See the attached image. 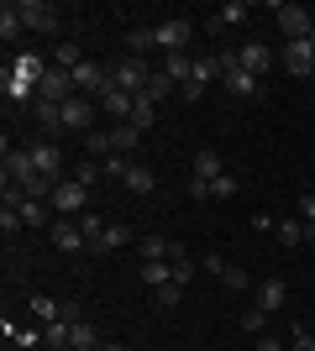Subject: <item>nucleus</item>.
Masks as SVG:
<instances>
[{
	"label": "nucleus",
	"mask_w": 315,
	"mask_h": 351,
	"mask_svg": "<svg viewBox=\"0 0 315 351\" xmlns=\"http://www.w3.org/2000/svg\"><path fill=\"white\" fill-rule=\"evenodd\" d=\"M237 69L253 73V79H263V73L273 69V53H268L263 43H242V47H237Z\"/></svg>",
	"instance_id": "obj_7"
},
{
	"label": "nucleus",
	"mask_w": 315,
	"mask_h": 351,
	"mask_svg": "<svg viewBox=\"0 0 315 351\" xmlns=\"http://www.w3.org/2000/svg\"><path fill=\"white\" fill-rule=\"evenodd\" d=\"M247 16H253V5H247V0H226L221 11H215V21H221V27H242Z\"/></svg>",
	"instance_id": "obj_28"
},
{
	"label": "nucleus",
	"mask_w": 315,
	"mask_h": 351,
	"mask_svg": "<svg viewBox=\"0 0 315 351\" xmlns=\"http://www.w3.org/2000/svg\"><path fill=\"white\" fill-rule=\"evenodd\" d=\"M263 320H268V309H247V315H242V330H253V336H257Z\"/></svg>",
	"instance_id": "obj_45"
},
{
	"label": "nucleus",
	"mask_w": 315,
	"mask_h": 351,
	"mask_svg": "<svg viewBox=\"0 0 315 351\" xmlns=\"http://www.w3.org/2000/svg\"><path fill=\"white\" fill-rule=\"evenodd\" d=\"M53 63H58V69H69V73H74L79 63H84V53H79V43H58V47H53Z\"/></svg>",
	"instance_id": "obj_32"
},
{
	"label": "nucleus",
	"mask_w": 315,
	"mask_h": 351,
	"mask_svg": "<svg viewBox=\"0 0 315 351\" xmlns=\"http://www.w3.org/2000/svg\"><path fill=\"white\" fill-rule=\"evenodd\" d=\"M279 63H284L294 79H310V73H315V47H310V43H284Z\"/></svg>",
	"instance_id": "obj_6"
},
{
	"label": "nucleus",
	"mask_w": 315,
	"mask_h": 351,
	"mask_svg": "<svg viewBox=\"0 0 315 351\" xmlns=\"http://www.w3.org/2000/svg\"><path fill=\"white\" fill-rule=\"evenodd\" d=\"M21 32H27V27H21V16H16V5L5 0V5H0V37H5V43H16Z\"/></svg>",
	"instance_id": "obj_31"
},
{
	"label": "nucleus",
	"mask_w": 315,
	"mask_h": 351,
	"mask_svg": "<svg viewBox=\"0 0 315 351\" xmlns=\"http://www.w3.org/2000/svg\"><path fill=\"white\" fill-rule=\"evenodd\" d=\"M53 247L58 252H79V247H90V241H84V231H79V220H53Z\"/></svg>",
	"instance_id": "obj_16"
},
{
	"label": "nucleus",
	"mask_w": 315,
	"mask_h": 351,
	"mask_svg": "<svg viewBox=\"0 0 315 351\" xmlns=\"http://www.w3.org/2000/svg\"><path fill=\"white\" fill-rule=\"evenodd\" d=\"M273 236H279L284 247H300V241H305V220H279V226H273Z\"/></svg>",
	"instance_id": "obj_34"
},
{
	"label": "nucleus",
	"mask_w": 315,
	"mask_h": 351,
	"mask_svg": "<svg viewBox=\"0 0 315 351\" xmlns=\"http://www.w3.org/2000/svg\"><path fill=\"white\" fill-rule=\"evenodd\" d=\"M69 351H100V346H95V325L90 320H74V346H69Z\"/></svg>",
	"instance_id": "obj_35"
},
{
	"label": "nucleus",
	"mask_w": 315,
	"mask_h": 351,
	"mask_svg": "<svg viewBox=\"0 0 315 351\" xmlns=\"http://www.w3.org/2000/svg\"><path fill=\"white\" fill-rule=\"evenodd\" d=\"M0 89H5V100H32V89H37V84H27V79H16V73L5 69V73H0ZM32 105H37V100H32Z\"/></svg>",
	"instance_id": "obj_29"
},
{
	"label": "nucleus",
	"mask_w": 315,
	"mask_h": 351,
	"mask_svg": "<svg viewBox=\"0 0 315 351\" xmlns=\"http://www.w3.org/2000/svg\"><path fill=\"white\" fill-rule=\"evenodd\" d=\"M284 299H289V289H284V278H263L257 283V309H284Z\"/></svg>",
	"instance_id": "obj_18"
},
{
	"label": "nucleus",
	"mask_w": 315,
	"mask_h": 351,
	"mask_svg": "<svg viewBox=\"0 0 315 351\" xmlns=\"http://www.w3.org/2000/svg\"><path fill=\"white\" fill-rule=\"evenodd\" d=\"M152 121H158V100H148V95H137V105H132V126H137V132H148Z\"/></svg>",
	"instance_id": "obj_30"
},
{
	"label": "nucleus",
	"mask_w": 315,
	"mask_h": 351,
	"mask_svg": "<svg viewBox=\"0 0 315 351\" xmlns=\"http://www.w3.org/2000/svg\"><path fill=\"white\" fill-rule=\"evenodd\" d=\"M16 16H21V27H32V32H58L63 27L58 5H47V0H16Z\"/></svg>",
	"instance_id": "obj_3"
},
{
	"label": "nucleus",
	"mask_w": 315,
	"mask_h": 351,
	"mask_svg": "<svg viewBox=\"0 0 315 351\" xmlns=\"http://www.w3.org/2000/svg\"><path fill=\"white\" fill-rule=\"evenodd\" d=\"M100 173H105V178H121V184H126V173H132V158H121V152H110V158L100 162Z\"/></svg>",
	"instance_id": "obj_37"
},
{
	"label": "nucleus",
	"mask_w": 315,
	"mask_h": 351,
	"mask_svg": "<svg viewBox=\"0 0 315 351\" xmlns=\"http://www.w3.org/2000/svg\"><path fill=\"white\" fill-rule=\"evenodd\" d=\"M95 126V100L74 95V100H63V132H90Z\"/></svg>",
	"instance_id": "obj_8"
},
{
	"label": "nucleus",
	"mask_w": 315,
	"mask_h": 351,
	"mask_svg": "<svg viewBox=\"0 0 315 351\" xmlns=\"http://www.w3.org/2000/svg\"><path fill=\"white\" fill-rule=\"evenodd\" d=\"M84 205H90V189H84V184H79V178H58V184H53V210H58V215H84Z\"/></svg>",
	"instance_id": "obj_4"
},
{
	"label": "nucleus",
	"mask_w": 315,
	"mask_h": 351,
	"mask_svg": "<svg viewBox=\"0 0 315 351\" xmlns=\"http://www.w3.org/2000/svg\"><path fill=\"white\" fill-rule=\"evenodd\" d=\"M137 278L148 283V289H163V283H174V267H168V263H142V267H137Z\"/></svg>",
	"instance_id": "obj_26"
},
{
	"label": "nucleus",
	"mask_w": 315,
	"mask_h": 351,
	"mask_svg": "<svg viewBox=\"0 0 315 351\" xmlns=\"http://www.w3.org/2000/svg\"><path fill=\"white\" fill-rule=\"evenodd\" d=\"M74 178L84 184V189H95V178H100V162H95V158H90V162H79V173H74Z\"/></svg>",
	"instance_id": "obj_44"
},
{
	"label": "nucleus",
	"mask_w": 315,
	"mask_h": 351,
	"mask_svg": "<svg viewBox=\"0 0 315 351\" xmlns=\"http://www.w3.org/2000/svg\"><path fill=\"white\" fill-rule=\"evenodd\" d=\"M189 199H210V184H205V178H189Z\"/></svg>",
	"instance_id": "obj_49"
},
{
	"label": "nucleus",
	"mask_w": 315,
	"mask_h": 351,
	"mask_svg": "<svg viewBox=\"0 0 315 351\" xmlns=\"http://www.w3.org/2000/svg\"><path fill=\"white\" fill-rule=\"evenodd\" d=\"M110 142H116V152H121V158H132V152H137V142H142V132H137L132 121H116V132H110Z\"/></svg>",
	"instance_id": "obj_23"
},
{
	"label": "nucleus",
	"mask_w": 315,
	"mask_h": 351,
	"mask_svg": "<svg viewBox=\"0 0 315 351\" xmlns=\"http://www.w3.org/2000/svg\"><path fill=\"white\" fill-rule=\"evenodd\" d=\"M27 152H32V162H37V173L58 184V173H63V152H58V147H53V142H37V147H27Z\"/></svg>",
	"instance_id": "obj_11"
},
{
	"label": "nucleus",
	"mask_w": 315,
	"mask_h": 351,
	"mask_svg": "<svg viewBox=\"0 0 315 351\" xmlns=\"http://www.w3.org/2000/svg\"><path fill=\"white\" fill-rule=\"evenodd\" d=\"M105 84H110V73H105L95 58H84V63L74 69V89H79V95H100Z\"/></svg>",
	"instance_id": "obj_10"
},
{
	"label": "nucleus",
	"mask_w": 315,
	"mask_h": 351,
	"mask_svg": "<svg viewBox=\"0 0 315 351\" xmlns=\"http://www.w3.org/2000/svg\"><path fill=\"white\" fill-rule=\"evenodd\" d=\"M152 32H158V58H163V53H184L189 37H195V27H189L184 16H168V21H158Z\"/></svg>",
	"instance_id": "obj_5"
},
{
	"label": "nucleus",
	"mask_w": 315,
	"mask_h": 351,
	"mask_svg": "<svg viewBox=\"0 0 315 351\" xmlns=\"http://www.w3.org/2000/svg\"><path fill=\"white\" fill-rule=\"evenodd\" d=\"M226 168H221V152H210V147H200L195 162H189V178H205V184H215Z\"/></svg>",
	"instance_id": "obj_17"
},
{
	"label": "nucleus",
	"mask_w": 315,
	"mask_h": 351,
	"mask_svg": "<svg viewBox=\"0 0 315 351\" xmlns=\"http://www.w3.org/2000/svg\"><path fill=\"white\" fill-rule=\"evenodd\" d=\"M289 351H315V336L305 330V325H294V346H289Z\"/></svg>",
	"instance_id": "obj_46"
},
{
	"label": "nucleus",
	"mask_w": 315,
	"mask_h": 351,
	"mask_svg": "<svg viewBox=\"0 0 315 351\" xmlns=\"http://www.w3.org/2000/svg\"><path fill=\"white\" fill-rule=\"evenodd\" d=\"M16 210H21V220H27V226H47V205H43V199H21Z\"/></svg>",
	"instance_id": "obj_38"
},
{
	"label": "nucleus",
	"mask_w": 315,
	"mask_h": 351,
	"mask_svg": "<svg viewBox=\"0 0 315 351\" xmlns=\"http://www.w3.org/2000/svg\"><path fill=\"white\" fill-rule=\"evenodd\" d=\"M95 100H100V110H105V116H116V121H132V105H137V95H126L121 84H105L100 95H95Z\"/></svg>",
	"instance_id": "obj_9"
},
{
	"label": "nucleus",
	"mask_w": 315,
	"mask_h": 351,
	"mask_svg": "<svg viewBox=\"0 0 315 351\" xmlns=\"http://www.w3.org/2000/svg\"><path fill=\"white\" fill-rule=\"evenodd\" d=\"M179 293H184V283H163V289H152V299H158L163 309H174V304H179Z\"/></svg>",
	"instance_id": "obj_42"
},
{
	"label": "nucleus",
	"mask_w": 315,
	"mask_h": 351,
	"mask_svg": "<svg viewBox=\"0 0 315 351\" xmlns=\"http://www.w3.org/2000/svg\"><path fill=\"white\" fill-rule=\"evenodd\" d=\"M132 226H121V220H105V231H100V241H95V252H100V257H105V252H121V247H132Z\"/></svg>",
	"instance_id": "obj_13"
},
{
	"label": "nucleus",
	"mask_w": 315,
	"mask_h": 351,
	"mask_svg": "<svg viewBox=\"0 0 315 351\" xmlns=\"http://www.w3.org/2000/svg\"><path fill=\"white\" fill-rule=\"evenodd\" d=\"M237 189H242L237 178H231V173H221V178H215V184H210V199H231V194H237Z\"/></svg>",
	"instance_id": "obj_41"
},
{
	"label": "nucleus",
	"mask_w": 315,
	"mask_h": 351,
	"mask_svg": "<svg viewBox=\"0 0 315 351\" xmlns=\"http://www.w3.org/2000/svg\"><path fill=\"white\" fill-rule=\"evenodd\" d=\"M110 152H116V142H110V132H90V158H110Z\"/></svg>",
	"instance_id": "obj_39"
},
{
	"label": "nucleus",
	"mask_w": 315,
	"mask_h": 351,
	"mask_svg": "<svg viewBox=\"0 0 315 351\" xmlns=\"http://www.w3.org/2000/svg\"><path fill=\"white\" fill-rule=\"evenodd\" d=\"M300 220H305V226H315V194H305V199H300Z\"/></svg>",
	"instance_id": "obj_47"
},
{
	"label": "nucleus",
	"mask_w": 315,
	"mask_h": 351,
	"mask_svg": "<svg viewBox=\"0 0 315 351\" xmlns=\"http://www.w3.org/2000/svg\"><path fill=\"white\" fill-rule=\"evenodd\" d=\"M210 79H226L221 53H210V58H195V84H210Z\"/></svg>",
	"instance_id": "obj_27"
},
{
	"label": "nucleus",
	"mask_w": 315,
	"mask_h": 351,
	"mask_svg": "<svg viewBox=\"0 0 315 351\" xmlns=\"http://www.w3.org/2000/svg\"><path fill=\"white\" fill-rule=\"evenodd\" d=\"M79 231H84V241H100V231H105V220H95V215H79Z\"/></svg>",
	"instance_id": "obj_43"
},
{
	"label": "nucleus",
	"mask_w": 315,
	"mask_h": 351,
	"mask_svg": "<svg viewBox=\"0 0 315 351\" xmlns=\"http://www.w3.org/2000/svg\"><path fill=\"white\" fill-rule=\"evenodd\" d=\"M43 346H47V351H69V346H74V320L43 325Z\"/></svg>",
	"instance_id": "obj_19"
},
{
	"label": "nucleus",
	"mask_w": 315,
	"mask_h": 351,
	"mask_svg": "<svg viewBox=\"0 0 315 351\" xmlns=\"http://www.w3.org/2000/svg\"><path fill=\"white\" fill-rule=\"evenodd\" d=\"M126 47H132V58H148V53H158V32L152 27H132L126 32Z\"/></svg>",
	"instance_id": "obj_21"
},
{
	"label": "nucleus",
	"mask_w": 315,
	"mask_h": 351,
	"mask_svg": "<svg viewBox=\"0 0 315 351\" xmlns=\"http://www.w3.org/2000/svg\"><path fill=\"white\" fill-rule=\"evenodd\" d=\"M273 16H279V32H284V43H310L315 16L305 11V5H289V0H279V5H273Z\"/></svg>",
	"instance_id": "obj_1"
},
{
	"label": "nucleus",
	"mask_w": 315,
	"mask_h": 351,
	"mask_svg": "<svg viewBox=\"0 0 315 351\" xmlns=\"http://www.w3.org/2000/svg\"><path fill=\"white\" fill-rule=\"evenodd\" d=\"M32 315H37L43 325H53V320H63V304H53V299H43V293H37V299H32Z\"/></svg>",
	"instance_id": "obj_36"
},
{
	"label": "nucleus",
	"mask_w": 315,
	"mask_h": 351,
	"mask_svg": "<svg viewBox=\"0 0 315 351\" xmlns=\"http://www.w3.org/2000/svg\"><path fill=\"white\" fill-rule=\"evenodd\" d=\"M253 226H257V231H268V236H273V226H279V215H263V210H257V215H253Z\"/></svg>",
	"instance_id": "obj_50"
},
{
	"label": "nucleus",
	"mask_w": 315,
	"mask_h": 351,
	"mask_svg": "<svg viewBox=\"0 0 315 351\" xmlns=\"http://www.w3.org/2000/svg\"><path fill=\"white\" fill-rule=\"evenodd\" d=\"M47 69H53V63L37 58V53H16V58H11V73H16V79H27V84H43Z\"/></svg>",
	"instance_id": "obj_12"
},
{
	"label": "nucleus",
	"mask_w": 315,
	"mask_h": 351,
	"mask_svg": "<svg viewBox=\"0 0 315 351\" xmlns=\"http://www.w3.org/2000/svg\"><path fill=\"white\" fill-rule=\"evenodd\" d=\"M253 351H289V346H279V341H273V336H263V341H257Z\"/></svg>",
	"instance_id": "obj_51"
},
{
	"label": "nucleus",
	"mask_w": 315,
	"mask_h": 351,
	"mask_svg": "<svg viewBox=\"0 0 315 351\" xmlns=\"http://www.w3.org/2000/svg\"><path fill=\"white\" fill-rule=\"evenodd\" d=\"M168 267H174V283H189V278H195V257H189L179 241L168 247Z\"/></svg>",
	"instance_id": "obj_22"
},
{
	"label": "nucleus",
	"mask_w": 315,
	"mask_h": 351,
	"mask_svg": "<svg viewBox=\"0 0 315 351\" xmlns=\"http://www.w3.org/2000/svg\"><path fill=\"white\" fill-rule=\"evenodd\" d=\"M142 95H148V100H163V95H174V79H168V73L158 69V73H152V84L142 89Z\"/></svg>",
	"instance_id": "obj_40"
},
{
	"label": "nucleus",
	"mask_w": 315,
	"mask_h": 351,
	"mask_svg": "<svg viewBox=\"0 0 315 351\" xmlns=\"http://www.w3.org/2000/svg\"><path fill=\"white\" fill-rule=\"evenodd\" d=\"M179 95H184V105H195V100H205V84H184Z\"/></svg>",
	"instance_id": "obj_48"
},
{
	"label": "nucleus",
	"mask_w": 315,
	"mask_h": 351,
	"mask_svg": "<svg viewBox=\"0 0 315 351\" xmlns=\"http://www.w3.org/2000/svg\"><path fill=\"white\" fill-rule=\"evenodd\" d=\"M310 47H315V27H310Z\"/></svg>",
	"instance_id": "obj_53"
},
{
	"label": "nucleus",
	"mask_w": 315,
	"mask_h": 351,
	"mask_svg": "<svg viewBox=\"0 0 315 351\" xmlns=\"http://www.w3.org/2000/svg\"><path fill=\"white\" fill-rule=\"evenodd\" d=\"M100 351H132V346H121V341H105V346Z\"/></svg>",
	"instance_id": "obj_52"
},
{
	"label": "nucleus",
	"mask_w": 315,
	"mask_h": 351,
	"mask_svg": "<svg viewBox=\"0 0 315 351\" xmlns=\"http://www.w3.org/2000/svg\"><path fill=\"white\" fill-rule=\"evenodd\" d=\"M32 116L43 121L47 132H63V105L58 100H37V105H32Z\"/></svg>",
	"instance_id": "obj_25"
},
{
	"label": "nucleus",
	"mask_w": 315,
	"mask_h": 351,
	"mask_svg": "<svg viewBox=\"0 0 315 351\" xmlns=\"http://www.w3.org/2000/svg\"><path fill=\"white\" fill-rule=\"evenodd\" d=\"M221 84L231 89V95H237V100H253L257 89H263V79H253V73H242V69H231V73H226V79H221Z\"/></svg>",
	"instance_id": "obj_20"
},
{
	"label": "nucleus",
	"mask_w": 315,
	"mask_h": 351,
	"mask_svg": "<svg viewBox=\"0 0 315 351\" xmlns=\"http://www.w3.org/2000/svg\"><path fill=\"white\" fill-rule=\"evenodd\" d=\"M152 73H158V69H152L148 58H121L116 69H110V84H121L126 95H142V89L152 84Z\"/></svg>",
	"instance_id": "obj_2"
},
{
	"label": "nucleus",
	"mask_w": 315,
	"mask_h": 351,
	"mask_svg": "<svg viewBox=\"0 0 315 351\" xmlns=\"http://www.w3.org/2000/svg\"><path fill=\"white\" fill-rule=\"evenodd\" d=\"M163 73L174 79V89L195 84V58H189V53H163Z\"/></svg>",
	"instance_id": "obj_14"
},
{
	"label": "nucleus",
	"mask_w": 315,
	"mask_h": 351,
	"mask_svg": "<svg viewBox=\"0 0 315 351\" xmlns=\"http://www.w3.org/2000/svg\"><path fill=\"white\" fill-rule=\"evenodd\" d=\"M126 189H132V194H152V189H158V173H152L148 162H132V173H126Z\"/></svg>",
	"instance_id": "obj_24"
},
{
	"label": "nucleus",
	"mask_w": 315,
	"mask_h": 351,
	"mask_svg": "<svg viewBox=\"0 0 315 351\" xmlns=\"http://www.w3.org/2000/svg\"><path fill=\"white\" fill-rule=\"evenodd\" d=\"M168 247L174 241H163V236H142V263H168Z\"/></svg>",
	"instance_id": "obj_33"
},
{
	"label": "nucleus",
	"mask_w": 315,
	"mask_h": 351,
	"mask_svg": "<svg viewBox=\"0 0 315 351\" xmlns=\"http://www.w3.org/2000/svg\"><path fill=\"white\" fill-rule=\"evenodd\" d=\"M200 267H210V273H215V278H221V283H226V289H231V293H242V289H247V283H253V278H247V273H242V267L221 263V252H215V257H205V263H200Z\"/></svg>",
	"instance_id": "obj_15"
}]
</instances>
